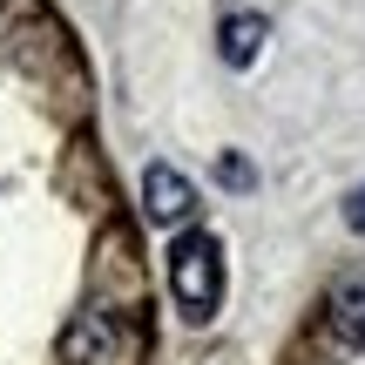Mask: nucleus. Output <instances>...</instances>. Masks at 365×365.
<instances>
[{"instance_id":"obj_1","label":"nucleus","mask_w":365,"mask_h":365,"mask_svg":"<svg viewBox=\"0 0 365 365\" xmlns=\"http://www.w3.org/2000/svg\"><path fill=\"white\" fill-rule=\"evenodd\" d=\"M170 291H176L182 318H196V325L217 318V304H223V250H217L210 230H182L170 244Z\"/></svg>"},{"instance_id":"obj_2","label":"nucleus","mask_w":365,"mask_h":365,"mask_svg":"<svg viewBox=\"0 0 365 365\" xmlns=\"http://www.w3.org/2000/svg\"><path fill=\"white\" fill-rule=\"evenodd\" d=\"M115 352H122V325L108 312H81L75 325L61 331V359L68 365H108Z\"/></svg>"},{"instance_id":"obj_3","label":"nucleus","mask_w":365,"mask_h":365,"mask_svg":"<svg viewBox=\"0 0 365 365\" xmlns=\"http://www.w3.org/2000/svg\"><path fill=\"white\" fill-rule=\"evenodd\" d=\"M143 210L156 223H182L196 210V190H190V176L182 170H170V163H149L143 170Z\"/></svg>"},{"instance_id":"obj_4","label":"nucleus","mask_w":365,"mask_h":365,"mask_svg":"<svg viewBox=\"0 0 365 365\" xmlns=\"http://www.w3.org/2000/svg\"><path fill=\"white\" fill-rule=\"evenodd\" d=\"M331 331H339L345 345H365V271L345 277V284H331Z\"/></svg>"},{"instance_id":"obj_5","label":"nucleus","mask_w":365,"mask_h":365,"mask_svg":"<svg viewBox=\"0 0 365 365\" xmlns=\"http://www.w3.org/2000/svg\"><path fill=\"white\" fill-rule=\"evenodd\" d=\"M257 41H264V14H237V21H223V61L250 68V61H257Z\"/></svg>"},{"instance_id":"obj_6","label":"nucleus","mask_w":365,"mask_h":365,"mask_svg":"<svg viewBox=\"0 0 365 365\" xmlns=\"http://www.w3.org/2000/svg\"><path fill=\"white\" fill-rule=\"evenodd\" d=\"M345 223H352V230H365V190L345 196Z\"/></svg>"}]
</instances>
